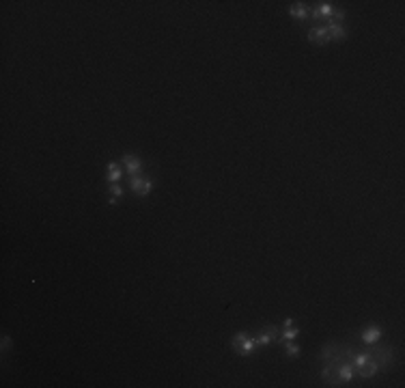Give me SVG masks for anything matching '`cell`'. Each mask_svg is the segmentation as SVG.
I'll list each match as a JSON object with an SVG mask.
<instances>
[{"label":"cell","mask_w":405,"mask_h":388,"mask_svg":"<svg viewBox=\"0 0 405 388\" xmlns=\"http://www.w3.org/2000/svg\"><path fill=\"white\" fill-rule=\"evenodd\" d=\"M123 164H125L127 172H129V175H132V177L140 175L142 162H140V157H138V155H134V153H125V155H123Z\"/></svg>","instance_id":"277c9868"},{"label":"cell","mask_w":405,"mask_h":388,"mask_svg":"<svg viewBox=\"0 0 405 388\" xmlns=\"http://www.w3.org/2000/svg\"><path fill=\"white\" fill-rule=\"evenodd\" d=\"M332 13H334V7H332V3H319L315 7L313 11H310V18L313 20H321V18H332Z\"/></svg>","instance_id":"52a82bcc"},{"label":"cell","mask_w":405,"mask_h":388,"mask_svg":"<svg viewBox=\"0 0 405 388\" xmlns=\"http://www.w3.org/2000/svg\"><path fill=\"white\" fill-rule=\"evenodd\" d=\"M325 31L330 35V41H345L347 39V31L341 24H336V22H328V24H325Z\"/></svg>","instance_id":"8992f818"},{"label":"cell","mask_w":405,"mask_h":388,"mask_svg":"<svg viewBox=\"0 0 405 388\" xmlns=\"http://www.w3.org/2000/svg\"><path fill=\"white\" fill-rule=\"evenodd\" d=\"M121 175H123V172H121V168L117 166V162H110V164H108V181H110V183H119V181H121Z\"/></svg>","instance_id":"7c38bea8"},{"label":"cell","mask_w":405,"mask_h":388,"mask_svg":"<svg viewBox=\"0 0 405 388\" xmlns=\"http://www.w3.org/2000/svg\"><path fill=\"white\" fill-rule=\"evenodd\" d=\"M308 41L315 43V46H323V43L330 41V35L325 31V26H317V28H310L308 31Z\"/></svg>","instance_id":"5b68a950"},{"label":"cell","mask_w":405,"mask_h":388,"mask_svg":"<svg viewBox=\"0 0 405 388\" xmlns=\"http://www.w3.org/2000/svg\"><path fill=\"white\" fill-rule=\"evenodd\" d=\"M360 336H362V341H364L366 345H373V343H377V341H379V336H381V328H379V326H375V323H373V326H366V328L362 330V334H360Z\"/></svg>","instance_id":"9c48e42d"},{"label":"cell","mask_w":405,"mask_h":388,"mask_svg":"<svg viewBox=\"0 0 405 388\" xmlns=\"http://www.w3.org/2000/svg\"><path fill=\"white\" fill-rule=\"evenodd\" d=\"M276 332H278V328L276 326H265L261 332L257 334V339H255V343H257V347H263V345H270L274 339H276Z\"/></svg>","instance_id":"3957f363"},{"label":"cell","mask_w":405,"mask_h":388,"mask_svg":"<svg viewBox=\"0 0 405 388\" xmlns=\"http://www.w3.org/2000/svg\"><path fill=\"white\" fill-rule=\"evenodd\" d=\"M289 16H293V18H298V20H306L310 16V9L304 3H295L291 9H289Z\"/></svg>","instance_id":"8fae6325"},{"label":"cell","mask_w":405,"mask_h":388,"mask_svg":"<svg viewBox=\"0 0 405 388\" xmlns=\"http://www.w3.org/2000/svg\"><path fill=\"white\" fill-rule=\"evenodd\" d=\"M285 354L289 358H298L300 356V347L295 343H291V341H285Z\"/></svg>","instance_id":"4fadbf2b"},{"label":"cell","mask_w":405,"mask_h":388,"mask_svg":"<svg viewBox=\"0 0 405 388\" xmlns=\"http://www.w3.org/2000/svg\"><path fill=\"white\" fill-rule=\"evenodd\" d=\"M231 345H233V351H235V354H240V356H250L252 351H255V347H257L255 339H250V336L246 334V332L235 334L233 341H231Z\"/></svg>","instance_id":"6da1fadb"},{"label":"cell","mask_w":405,"mask_h":388,"mask_svg":"<svg viewBox=\"0 0 405 388\" xmlns=\"http://www.w3.org/2000/svg\"><path fill=\"white\" fill-rule=\"evenodd\" d=\"M298 334H300V330L293 326V319H285L283 332H280V339H283V341H293Z\"/></svg>","instance_id":"30bf717a"},{"label":"cell","mask_w":405,"mask_h":388,"mask_svg":"<svg viewBox=\"0 0 405 388\" xmlns=\"http://www.w3.org/2000/svg\"><path fill=\"white\" fill-rule=\"evenodd\" d=\"M110 194H112V197H110V203L114 205V203H117V201L123 197V188H121L119 183H112V185H110Z\"/></svg>","instance_id":"5bb4252c"},{"label":"cell","mask_w":405,"mask_h":388,"mask_svg":"<svg viewBox=\"0 0 405 388\" xmlns=\"http://www.w3.org/2000/svg\"><path fill=\"white\" fill-rule=\"evenodd\" d=\"M132 190L138 194V197H147V194L153 190V181H149V179H142L140 175L132 177Z\"/></svg>","instance_id":"7a4b0ae2"},{"label":"cell","mask_w":405,"mask_h":388,"mask_svg":"<svg viewBox=\"0 0 405 388\" xmlns=\"http://www.w3.org/2000/svg\"><path fill=\"white\" fill-rule=\"evenodd\" d=\"M377 371H379V364H377V360H375V358H373V354H368L366 362H364V364L358 369V373H360V375H362V377H373Z\"/></svg>","instance_id":"ba28073f"}]
</instances>
